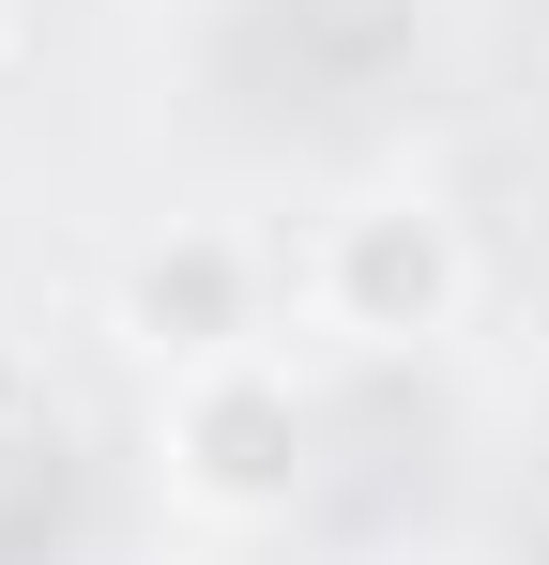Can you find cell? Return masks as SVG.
I'll list each match as a JSON object with an SVG mask.
<instances>
[{
    "instance_id": "cell-1",
    "label": "cell",
    "mask_w": 549,
    "mask_h": 565,
    "mask_svg": "<svg viewBox=\"0 0 549 565\" xmlns=\"http://www.w3.org/2000/svg\"><path fill=\"white\" fill-rule=\"evenodd\" d=\"M169 489L198 504V520H290V489H305V444H321V413H305V382H290V352H198V367H169Z\"/></svg>"
},
{
    "instance_id": "cell-2",
    "label": "cell",
    "mask_w": 549,
    "mask_h": 565,
    "mask_svg": "<svg viewBox=\"0 0 549 565\" xmlns=\"http://www.w3.org/2000/svg\"><path fill=\"white\" fill-rule=\"evenodd\" d=\"M305 290H321V321H336L352 352H412V337H458V306H473V230H458L428 184H381V199H352V214L321 230Z\"/></svg>"
},
{
    "instance_id": "cell-4",
    "label": "cell",
    "mask_w": 549,
    "mask_h": 565,
    "mask_svg": "<svg viewBox=\"0 0 549 565\" xmlns=\"http://www.w3.org/2000/svg\"><path fill=\"white\" fill-rule=\"evenodd\" d=\"M0 46H15V0H0Z\"/></svg>"
},
{
    "instance_id": "cell-3",
    "label": "cell",
    "mask_w": 549,
    "mask_h": 565,
    "mask_svg": "<svg viewBox=\"0 0 549 565\" xmlns=\"http://www.w3.org/2000/svg\"><path fill=\"white\" fill-rule=\"evenodd\" d=\"M122 321H138L169 367H198V352H245V337H260V260H245L229 230H183V245H153V260H138Z\"/></svg>"
}]
</instances>
